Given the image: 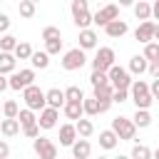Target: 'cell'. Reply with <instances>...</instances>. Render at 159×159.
<instances>
[{
  "label": "cell",
  "mask_w": 159,
  "mask_h": 159,
  "mask_svg": "<svg viewBox=\"0 0 159 159\" xmlns=\"http://www.w3.org/2000/svg\"><path fill=\"white\" fill-rule=\"evenodd\" d=\"M15 67H17V57H15V52H5V50H0V72H2V75H10V72H15Z\"/></svg>",
  "instance_id": "20"
},
{
  "label": "cell",
  "mask_w": 159,
  "mask_h": 159,
  "mask_svg": "<svg viewBox=\"0 0 159 159\" xmlns=\"http://www.w3.org/2000/svg\"><path fill=\"white\" fill-rule=\"evenodd\" d=\"M149 89H152V94H154V99H157V97H159V77H154V80H152Z\"/></svg>",
  "instance_id": "45"
},
{
  "label": "cell",
  "mask_w": 159,
  "mask_h": 159,
  "mask_svg": "<svg viewBox=\"0 0 159 159\" xmlns=\"http://www.w3.org/2000/svg\"><path fill=\"white\" fill-rule=\"evenodd\" d=\"M10 30V17L5 12H0V32H7Z\"/></svg>",
  "instance_id": "42"
},
{
  "label": "cell",
  "mask_w": 159,
  "mask_h": 159,
  "mask_svg": "<svg viewBox=\"0 0 159 159\" xmlns=\"http://www.w3.org/2000/svg\"><path fill=\"white\" fill-rule=\"evenodd\" d=\"M149 75H152V80L159 77V60H152L149 62Z\"/></svg>",
  "instance_id": "43"
},
{
  "label": "cell",
  "mask_w": 159,
  "mask_h": 159,
  "mask_svg": "<svg viewBox=\"0 0 159 159\" xmlns=\"http://www.w3.org/2000/svg\"><path fill=\"white\" fill-rule=\"evenodd\" d=\"M132 119H134L137 129H147V127L152 124V114H149V109H137Z\"/></svg>",
  "instance_id": "27"
},
{
  "label": "cell",
  "mask_w": 159,
  "mask_h": 159,
  "mask_svg": "<svg viewBox=\"0 0 159 159\" xmlns=\"http://www.w3.org/2000/svg\"><path fill=\"white\" fill-rule=\"evenodd\" d=\"M35 2H40V0H35Z\"/></svg>",
  "instance_id": "54"
},
{
  "label": "cell",
  "mask_w": 159,
  "mask_h": 159,
  "mask_svg": "<svg viewBox=\"0 0 159 159\" xmlns=\"http://www.w3.org/2000/svg\"><path fill=\"white\" fill-rule=\"evenodd\" d=\"M107 75H109V82L114 84V89H119V87H122V89H129V87H132V72H129L127 67H119V65L114 62V65L107 70Z\"/></svg>",
  "instance_id": "6"
},
{
  "label": "cell",
  "mask_w": 159,
  "mask_h": 159,
  "mask_svg": "<svg viewBox=\"0 0 159 159\" xmlns=\"http://www.w3.org/2000/svg\"><path fill=\"white\" fill-rule=\"evenodd\" d=\"M132 157H134V159H149V157H152V149L144 147V144H134V147H132Z\"/></svg>",
  "instance_id": "36"
},
{
  "label": "cell",
  "mask_w": 159,
  "mask_h": 159,
  "mask_svg": "<svg viewBox=\"0 0 159 159\" xmlns=\"http://www.w3.org/2000/svg\"><path fill=\"white\" fill-rule=\"evenodd\" d=\"M0 2H2V0H0Z\"/></svg>",
  "instance_id": "55"
},
{
  "label": "cell",
  "mask_w": 159,
  "mask_h": 159,
  "mask_svg": "<svg viewBox=\"0 0 159 159\" xmlns=\"http://www.w3.org/2000/svg\"><path fill=\"white\" fill-rule=\"evenodd\" d=\"M70 149H72V157H75V159H87V157L92 154V144H89V139H87V137L75 139V144H72Z\"/></svg>",
  "instance_id": "18"
},
{
  "label": "cell",
  "mask_w": 159,
  "mask_h": 159,
  "mask_svg": "<svg viewBox=\"0 0 159 159\" xmlns=\"http://www.w3.org/2000/svg\"><path fill=\"white\" fill-rule=\"evenodd\" d=\"M12 52H15V57H17V60H30L35 50H32V45H30V42H17V47H15Z\"/></svg>",
  "instance_id": "30"
},
{
  "label": "cell",
  "mask_w": 159,
  "mask_h": 159,
  "mask_svg": "<svg viewBox=\"0 0 159 159\" xmlns=\"http://www.w3.org/2000/svg\"><path fill=\"white\" fill-rule=\"evenodd\" d=\"M45 50L50 55H60L62 52V37H52V40H45Z\"/></svg>",
  "instance_id": "34"
},
{
  "label": "cell",
  "mask_w": 159,
  "mask_h": 159,
  "mask_svg": "<svg viewBox=\"0 0 159 159\" xmlns=\"http://www.w3.org/2000/svg\"><path fill=\"white\" fill-rule=\"evenodd\" d=\"M154 157H157V159H159V147H157V152H154Z\"/></svg>",
  "instance_id": "50"
},
{
  "label": "cell",
  "mask_w": 159,
  "mask_h": 159,
  "mask_svg": "<svg viewBox=\"0 0 159 159\" xmlns=\"http://www.w3.org/2000/svg\"><path fill=\"white\" fill-rule=\"evenodd\" d=\"M129 94H132V102H134L137 109H149L154 104V94H152V89L144 80H132Z\"/></svg>",
  "instance_id": "1"
},
{
  "label": "cell",
  "mask_w": 159,
  "mask_h": 159,
  "mask_svg": "<svg viewBox=\"0 0 159 159\" xmlns=\"http://www.w3.org/2000/svg\"><path fill=\"white\" fill-rule=\"evenodd\" d=\"M57 119H60V109L57 107H42L40 109V114H37V124H40V129H55L57 127Z\"/></svg>",
  "instance_id": "12"
},
{
  "label": "cell",
  "mask_w": 159,
  "mask_h": 159,
  "mask_svg": "<svg viewBox=\"0 0 159 159\" xmlns=\"http://www.w3.org/2000/svg\"><path fill=\"white\" fill-rule=\"evenodd\" d=\"M70 12H72V22L84 30L92 25V12H89V0H72L70 2Z\"/></svg>",
  "instance_id": "2"
},
{
  "label": "cell",
  "mask_w": 159,
  "mask_h": 159,
  "mask_svg": "<svg viewBox=\"0 0 159 159\" xmlns=\"http://www.w3.org/2000/svg\"><path fill=\"white\" fill-rule=\"evenodd\" d=\"M114 60H117V55H114L112 47H99L97 55H94V60H92V70H104L107 72L114 65Z\"/></svg>",
  "instance_id": "11"
},
{
  "label": "cell",
  "mask_w": 159,
  "mask_h": 159,
  "mask_svg": "<svg viewBox=\"0 0 159 159\" xmlns=\"http://www.w3.org/2000/svg\"><path fill=\"white\" fill-rule=\"evenodd\" d=\"M17 112H20V107H17L15 99H7L2 104V117H17Z\"/></svg>",
  "instance_id": "37"
},
{
  "label": "cell",
  "mask_w": 159,
  "mask_h": 159,
  "mask_svg": "<svg viewBox=\"0 0 159 159\" xmlns=\"http://www.w3.org/2000/svg\"><path fill=\"white\" fill-rule=\"evenodd\" d=\"M0 117H2V109H0Z\"/></svg>",
  "instance_id": "53"
},
{
  "label": "cell",
  "mask_w": 159,
  "mask_h": 159,
  "mask_svg": "<svg viewBox=\"0 0 159 159\" xmlns=\"http://www.w3.org/2000/svg\"><path fill=\"white\" fill-rule=\"evenodd\" d=\"M77 137H80V134H77L75 122H67V124H62V127H60V144H62V147H72Z\"/></svg>",
  "instance_id": "17"
},
{
  "label": "cell",
  "mask_w": 159,
  "mask_h": 159,
  "mask_svg": "<svg viewBox=\"0 0 159 159\" xmlns=\"http://www.w3.org/2000/svg\"><path fill=\"white\" fill-rule=\"evenodd\" d=\"M65 97H67V99H84V92H82L77 84H70V87L65 89Z\"/></svg>",
  "instance_id": "38"
},
{
  "label": "cell",
  "mask_w": 159,
  "mask_h": 159,
  "mask_svg": "<svg viewBox=\"0 0 159 159\" xmlns=\"http://www.w3.org/2000/svg\"><path fill=\"white\" fill-rule=\"evenodd\" d=\"M32 149H35V154L40 159H55L57 157V144L52 139H47V137H40V134L32 139Z\"/></svg>",
  "instance_id": "8"
},
{
  "label": "cell",
  "mask_w": 159,
  "mask_h": 159,
  "mask_svg": "<svg viewBox=\"0 0 159 159\" xmlns=\"http://www.w3.org/2000/svg\"><path fill=\"white\" fill-rule=\"evenodd\" d=\"M80 47H82V50H94V47H97V32H94L92 27L80 30Z\"/></svg>",
  "instance_id": "21"
},
{
  "label": "cell",
  "mask_w": 159,
  "mask_h": 159,
  "mask_svg": "<svg viewBox=\"0 0 159 159\" xmlns=\"http://www.w3.org/2000/svg\"><path fill=\"white\" fill-rule=\"evenodd\" d=\"M154 40H157V42H159V22H157V25H154Z\"/></svg>",
  "instance_id": "49"
},
{
  "label": "cell",
  "mask_w": 159,
  "mask_h": 159,
  "mask_svg": "<svg viewBox=\"0 0 159 159\" xmlns=\"http://www.w3.org/2000/svg\"><path fill=\"white\" fill-rule=\"evenodd\" d=\"M82 107H84V114H87V117H97V114H99V102H97L94 94H92V97H84V99H82Z\"/></svg>",
  "instance_id": "28"
},
{
  "label": "cell",
  "mask_w": 159,
  "mask_h": 159,
  "mask_svg": "<svg viewBox=\"0 0 159 159\" xmlns=\"http://www.w3.org/2000/svg\"><path fill=\"white\" fill-rule=\"evenodd\" d=\"M22 134H25L27 139H35V137L40 134V124H37V122H32V124H27V127H22Z\"/></svg>",
  "instance_id": "40"
},
{
  "label": "cell",
  "mask_w": 159,
  "mask_h": 159,
  "mask_svg": "<svg viewBox=\"0 0 159 159\" xmlns=\"http://www.w3.org/2000/svg\"><path fill=\"white\" fill-rule=\"evenodd\" d=\"M35 0H20V5H17V12H20V17H25V20H30V17H35Z\"/></svg>",
  "instance_id": "29"
},
{
  "label": "cell",
  "mask_w": 159,
  "mask_h": 159,
  "mask_svg": "<svg viewBox=\"0 0 159 159\" xmlns=\"http://www.w3.org/2000/svg\"><path fill=\"white\" fill-rule=\"evenodd\" d=\"M62 112H65V117H67V119L77 122V119H80V117L84 114L82 99H67V102H65V107H62Z\"/></svg>",
  "instance_id": "16"
},
{
  "label": "cell",
  "mask_w": 159,
  "mask_h": 159,
  "mask_svg": "<svg viewBox=\"0 0 159 159\" xmlns=\"http://www.w3.org/2000/svg\"><path fill=\"white\" fill-rule=\"evenodd\" d=\"M92 94H94V97H97V102H99V114H102V112H107V109L114 104V99H112V94H114V84H112V82L94 84V87H92Z\"/></svg>",
  "instance_id": "7"
},
{
  "label": "cell",
  "mask_w": 159,
  "mask_h": 159,
  "mask_svg": "<svg viewBox=\"0 0 159 159\" xmlns=\"http://www.w3.org/2000/svg\"><path fill=\"white\" fill-rule=\"evenodd\" d=\"M137 0H119V7H132Z\"/></svg>",
  "instance_id": "48"
},
{
  "label": "cell",
  "mask_w": 159,
  "mask_h": 159,
  "mask_svg": "<svg viewBox=\"0 0 159 159\" xmlns=\"http://www.w3.org/2000/svg\"><path fill=\"white\" fill-rule=\"evenodd\" d=\"M114 17H119V5L109 2V5L99 7V10L92 15V25H97V27H104V25H107L109 20H114Z\"/></svg>",
  "instance_id": "10"
},
{
  "label": "cell",
  "mask_w": 159,
  "mask_h": 159,
  "mask_svg": "<svg viewBox=\"0 0 159 159\" xmlns=\"http://www.w3.org/2000/svg\"><path fill=\"white\" fill-rule=\"evenodd\" d=\"M87 50H82L80 45L77 47H72V50H67L65 55H62V70H67V72H75V70H82L84 67V62H87V55H84Z\"/></svg>",
  "instance_id": "4"
},
{
  "label": "cell",
  "mask_w": 159,
  "mask_h": 159,
  "mask_svg": "<svg viewBox=\"0 0 159 159\" xmlns=\"http://www.w3.org/2000/svg\"><path fill=\"white\" fill-rule=\"evenodd\" d=\"M112 129H114L117 137L124 139V142H134V137H137V124H134V119H129V117H114V119H112Z\"/></svg>",
  "instance_id": "5"
},
{
  "label": "cell",
  "mask_w": 159,
  "mask_h": 159,
  "mask_svg": "<svg viewBox=\"0 0 159 159\" xmlns=\"http://www.w3.org/2000/svg\"><path fill=\"white\" fill-rule=\"evenodd\" d=\"M7 82H10V89H17V92L25 89L27 84L35 82V67H30V70H20V72H10Z\"/></svg>",
  "instance_id": "9"
},
{
  "label": "cell",
  "mask_w": 159,
  "mask_h": 159,
  "mask_svg": "<svg viewBox=\"0 0 159 159\" xmlns=\"http://www.w3.org/2000/svg\"><path fill=\"white\" fill-rule=\"evenodd\" d=\"M5 157H10V144L5 139H0V159H5Z\"/></svg>",
  "instance_id": "44"
},
{
  "label": "cell",
  "mask_w": 159,
  "mask_h": 159,
  "mask_svg": "<svg viewBox=\"0 0 159 159\" xmlns=\"http://www.w3.org/2000/svg\"><path fill=\"white\" fill-rule=\"evenodd\" d=\"M52 37H62V32H60V27L47 25V27L42 30V40H52Z\"/></svg>",
  "instance_id": "39"
},
{
  "label": "cell",
  "mask_w": 159,
  "mask_h": 159,
  "mask_svg": "<svg viewBox=\"0 0 159 159\" xmlns=\"http://www.w3.org/2000/svg\"><path fill=\"white\" fill-rule=\"evenodd\" d=\"M104 32H107V37L119 40V37H124V35L129 32V25H127L122 17H114V20H109V22L104 25Z\"/></svg>",
  "instance_id": "13"
},
{
  "label": "cell",
  "mask_w": 159,
  "mask_h": 159,
  "mask_svg": "<svg viewBox=\"0 0 159 159\" xmlns=\"http://www.w3.org/2000/svg\"><path fill=\"white\" fill-rule=\"evenodd\" d=\"M22 99H25V107H30V109H35V112H40L42 107H47V94H45V89H40L35 82L22 89Z\"/></svg>",
  "instance_id": "3"
},
{
  "label": "cell",
  "mask_w": 159,
  "mask_h": 159,
  "mask_svg": "<svg viewBox=\"0 0 159 159\" xmlns=\"http://www.w3.org/2000/svg\"><path fill=\"white\" fill-rule=\"evenodd\" d=\"M30 62H32L35 70H47V67H50V52H47V50H42V52H32Z\"/></svg>",
  "instance_id": "25"
},
{
  "label": "cell",
  "mask_w": 159,
  "mask_h": 159,
  "mask_svg": "<svg viewBox=\"0 0 159 159\" xmlns=\"http://www.w3.org/2000/svg\"><path fill=\"white\" fill-rule=\"evenodd\" d=\"M0 129H2V137H5V139H12V137L20 134L22 124H20L17 117H5V119H0Z\"/></svg>",
  "instance_id": "15"
},
{
  "label": "cell",
  "mask_w": 159,
  "mask_h": 159,
  "mask_svg": "<svg viewBox=\"0 0 159 159\" xmlns=\"http://www.w3.org/2000/svg\"><path fill=\"white\" fill-rule=\"evenodd\" d=\"M117 142H119V137H117V132H114V129H102V132H99V147H102L104 152L114 149V147H117Z\"/></svg>",
  "instance_id": "23"
},
{
  "label": "cell",
  "mask_w": 159,
  "mask_h": 159,
  "mask_svg": "<svg viewBox=\"0 0 159 159\" xmlns=\"http://www.w3.org/2000/svg\"><path fill=\"white\" fill-rule=\"evenodd\" d=\"M17 37L15 35H7V32H2V37H0V50H5V52H12L15 47H17Z\"/></svg>",
  "instance_id": "31"
},
{
  "label": "cell",
  "mask_w": 159,
  "mask_h": 159,
  "mask_svg": "<svg viewBox=\"0 0 159 159\" xmlns=\"http://www.w3.org/2000/svg\"><path fill=\"white\" fill-rule=\"evenodd\" d=\"M7 87H10V82H7V77H5L2 72H0V92H5Z\"/></svg>",
  "instance_id": "46"
},
{
  "label": "cell",
  "mask_w": 159,
  "mask_h": 159,
  "mask_svg": "<svg viewBox=\"0 0 159 159\" xmlns=\"http://www.w3.org/2000/svg\"><path fill=\"white\" fill-rule=\"evenodd\" d=\"M45 94H47V104H50V107H57V109H62V107H65V102H67V97H65V89H60V87H52V89H47Z\"/></svg>",
  "instance_id": "22"
},
{
  "label": "cell",
  "mask_w": 159,
  "mask_h": 159,
  "mask_svg": "<svg viewBox=\"0 0 159 159\" xmlns=\"http://www.w3.org/2000/svg\"><path fill=\"white\" fill-rule=\"evenodd\" d=\"M0 137H2V129H0Z\"/></svg>",
  "instance_id": "51"
},
{
  "label": "cell",
  "mask_w": 159,
  "mask_h": 159,
  "mask_svg": "<svg viewBox=\"0 0 159 159\" xmlns=\"http://www.w3.org/2000/svg\"><path fill=\"white\" fill-rule=\"evenodd\" d=\"M132 75H137V77H142L144 72H149V60L144 57V55H134L132 60H129V67H127Z\"/></svg>",
  "instance_id": "19"
},
{
  "label": "cell",
  "mask_w": 159,
  "mask_h": 159,
  "mask_svg": "<svg viewBox=\"0 0 159 159\" xmlns=\"http://www.w3.org/2000/svg\"><path fill=\"white\" fill-rule=\"evenodd\" d=\"M142 55H144V57H147L149 62H152V60H159V42H157V40L147 42V45H144V52H142Z\"/></svg>",
  "instance_id": "33"
},
{
  "label": "cell",
  "mask_w": 159,
  "mask_h": 159,
  "mask_svg": "<svg viewBox=\"0 0 159 159\" xmlns=\"http://www.w3.org/2000/svg\"><path fill=\"white\" fill-rule=\"evenodd\" d=\"M132 7H134V17L137 20H152V2L149 0H137Z\"/></svg>",
  "instance_id": "24"
},
{
  "label": "cell",
  "mask_w": 159,
  "mask_h": 159,
  "mask_svg": "<svg viewBox=\"0 0 159 159\" xmlns=\"http://www.w3.org/2000/svg\"><path fill=\"white\" fill-rule=\"evenodd\" d=\"M75 127H77V134L80 137H92L94 134V124H92V119H84V117H80L77 122H75Z\"/></svg>",
  "instance_id": "26"
},
{
  "label": "cell",
  "mask_w": 159,
  "mask_h": 159,
  "mask_svg": "<svg viewBox=\"0 0 159 159\" xmlns=\"http://www.w3.org/2000/svg\"><path fill=\"white\" fill-rule=\"evenodd\" d=\"M129 97H132V94H129V89H122V87H119V89H114V94H112V99H114L117 104H122V102H127Z\"/></svg>",
  "instance_id": "41"
},
{
  "label": "cell",
  "mask_w": 159,
  "mask_h": 159,
  "mask_svg": "<svg viewBox=\"0 0 159 159\" xmlns=\"http://www.w3.org/2000/svg\"><path fill=\"white\" fill-rule=\"evenodd\" d=\"M89 82H92V87H94V84H104V82H109V75H107L104 70H92Z\"/></svg>",
  "instance_id": "35"
},
{
  "label": "cell",
  "mask_w": 159,
  "mask_h": 159,
  "mask_svg": "<svg viewBox=\"0 0 159 159\" xmlns=\"http://www.w3.org/2000/svg\"><path fill=\"white\" fill-rule=\"evenodd\" d=\"M154 102H159V97H157V99H154Z\"/></svg>",
  "instance_id": "52"
},
{
  "label": "cell",
  "mask_w": 159,
  "mask_h": 159,
  "mask_svg": "<svg viewBox=\"0 0 159 159\" xmlns=\"http://www.w3.org/2000/svg\"><path fill=\"white\" fill-rule=\"evenodd\" d=\"M152 17H154V20H159V0H154V2H152Z\"/></svg>",
  "instance_id": "47"
},
{
  "label": "cell",
  "mask_w": 159,
  "mask_h": 159,
  "mask_svg": "<svg viewBox=\"0 0 159 159\" xmlns=\"http://www.w3.org/2000/svg\"><path fill=\"white\" fill-rule=\"evenodd\" d=\"M17 119H20V124H22V127H27V124L37 122V114H35V109L25 107V109H20V112H17Z\"/></svg>",
  "instance_id": "32"
},
{
  "label": "cell",
  "mask_w": 159,
  "mask_h": 159,
  "mask_svg": "<svg viewBox=\"0 0 159 159\" xmlns=\"http://www.w3.org/2000/svg\"><path fill=\"white\" fill-rule=\"evenodd\" d=\"M154 25H157V22H152V20H142V22L137 25V30H134V40L142 42V45L152 42V40H154Z\"/></svg>",
  "instance_id": "14"
}]
</instances>
